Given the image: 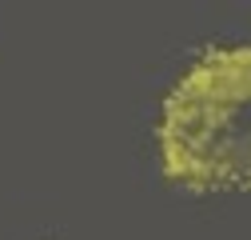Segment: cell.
<instances>
[{
	"instance_id": "cell-1",
	"label": "cell",
	"mask_w": 251,
	"mask_h": 240,
	"mask_svg": "<svg viewBox=\"0 0 251 240\" xmlns=\"http://www.w3.org/2000/svg\"><path fill=\"white\" fill-rule=\"evenodd\" d=\"M160 168L192 192H251V44L211 48L164 100Z\"/></svg>"
}]
</instances>
